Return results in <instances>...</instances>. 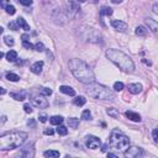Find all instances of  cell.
Here are the masks:
<instances>
[{
	"instance_id": "6da1fadb",
	"label": "cell",
	"mask_w": 158,
	"mask_h": 158,
	"mask_svg": "<svg viewBox=\"0 0 158 158\" xmlns=\"http://www.w3.org/2000/svg\"><path fill=\"white\" fill-rule=\"evenodd\" d=\"M69 68H70L72 74L79 82L84 83V84H90V83L95 82V77H94L92 68L84 61H82V59H77V58L70 59Z\"/></svg>"
},
{
	"instance_id": "7a4b0ae2",
	"label": "cell",
	"mask_w": 158,
	"mask_h": 158,
	"mask_svg": "<svg viewBox=\"0 0 158 158\" xmlns=\"http://www.w3.org/2000/svg\"><path fill=\"white\" fill-rule=\"evenodd\" d=\"M27 138V133L21 131H11L0 136V149L7 151V149H15L24 143Z\"/></svg>"
},
{
	"instance_id": "3957f363",
	"label": "cell",
	"mask_w": 158,
	"mask_h": 158,
	"mask_svg": "<svg viewBox=\"0 0 158 158\" xmlns=\"http://www.w3.org/2000/svg\"><path fill=\"white\" fill-rule=\"evenodd\" d=\"M106 57L110 59L112 63H115V64L118 66L121 70H123V72H129V73L133 72V69H135L133 61L127 54L123 53L122 51L115 50V48L108 50L106 51Z\"/></svg>"
},
{
	"instance_id": "277c9868",
	"label": "cell",
	"mask_w": 158,
	"mask_h": 158,
	"mask_svg": "<svg viewBox=\"0 0 158 158\" xmlns=\"http://www.w3.org/2000/svg\"><path fill=\"white\" fill-rule=\"evenodd\" d=\"M86 94H88L89 96H92L93 99H99V100L112 101L115 99L114 93H112L110 89L101 84H96V83H90V84H88V86H86Z\"/></svg>"
},
{
	"instance_id": "5b68a950",
	"label": "cell",
	"mask_w": 158,
	"mask_h": 158,
	"mask_svg": "<svg viewBox=\"0 0 158 158\" xmlns=\"http://www.w3.org/2000/svg\"><path fill=\"white\" fill-rule=\"evenodd\" d=\"M109 145L115 149H125L129 147L130 140L126 135H123L121 131L119 130H112L110 135V140H109Z\"/></svg>"
},
{
	"instance_id": "8992f818",
	"label": "cell",
	"mask_w": 158,
	"mask_h": 158,
	"mask_svg": "<svg viewBox=\"0 0 158 158\" xmlns=\"http://www.w3.org/2000/svg\"><path fill=\"white\" fill-rule=\"evenodd\" d=\"M85 145H86V147L90 148V149H96L101 146V141H100L99 137L88 136L86 137V141H85Z\"/></svg>"
},
{
	"instance_id": "52a82bcc",
	"label": "cell",
	"mask_w": 158,
	"mask_h": 158,
	"mask_svg": "<svg viewBox=\"0 0 158 158\" xmlns=\"http://www.w3.org/2000/svg\"><path fill=\"white\" fill-rule=\"evenodd\" d=\"M142 153H143V151L140 147H130L125 151V156L129 158H138L142 156Z\"/></svg>"
},
{
	"instance_id": "ba28073f",
	"label": "cell",
	"mask_w": 158,
	"mask_h": 158,
	"mask_svg": "<svg viewBox=\"0 0 158 158\" xmlns=\"http://www.w3.org/2000/svg\"><path fill=\"white\" fill-rule=\"evenodd\" d=\"M31 103L33 106H36V108H40V109H46L48 108V101L46 99H43V98H32V100H31Z\"/></svg>"
},
{
	"instance_id": "9c48e42d",
	"label": "cell",
	"mask_w": 158,
	"mask_h": 158,
	"mask_svg": "<svg viewBox=\"0 0 158 158\" xmlns=\"http://www.w3.org/2000/svg\"><path fill=\"white\" fill-rule=\"evenodd\" d=\"M111 26L116 30V31H120V32H126L127 31V24L121 21V20H112Z\"/></svg>"
},
{
	"instance_id": "30bf717a",
	"label": "cell",
	"mask_w": 158,
	"mask_h": 158,
	"mask_svg": "<svg viewBox=\"0 0 158 158\" xmlns=\"http://www.w3.org/2000/svg\"><path fill=\"white\" fill-rule=\"evenodd\" d=\"M79 11H80V7H79L78 3H76V1L68 3V14H69L70 17H76Z\"/></svg>"
},
{
	"instance_id": "8fae6325",
	"label": "cell",
	"mask_w": 158,
	"mask_h": 158,
	"mask_svg": "<svg viewBox=\"0 0 158 158\" xmlns=\"http://www.w3.org/2000/svg\"><path fill=\"white\" fill-rule=\"evenodd\" d=\"M21 155L24 156V157H32L33 155H35V151H33V145H27V146H25L24 148H22V151H21Z\"/></svg>"
},
{
	"instance_id": "7c38bea8",
	"label": "cell",
	"mask_w": 158,
	"mask_h": 158,
	"mask_svg": "<svg viewBox=\"0 0 158 158\" xmlns=\"http://www.w3.org/2000/svg\"><path fill=\"white\" fill-rule=\"evenodd\" d=\"M42 68H43V62L42 61H37L35 62L31 66V72L35 73V74H40L41 72H42Z\"/></svg>"
},
{
	"instance_id": "4fadbf2b",
	"label": "cell",
	"mask_w": 158,
	"mask_h": 158,
	"mask_svg": "<svg viewBox=\"0 0 158 158\" xmlns=\"http://www.w3.org/2000/svg\"><path fill=\"white\" fill-rule=\"evenodd\" d=\"M126 118L131 120V121L133 122H140L141 121V116L137 114V112H133V111H126Z\"/></svg>"
},
{
	"instance_id": "5bb4252c",
	"label": "cell",
	"mask_w": 158,
	"mask_h": 158,
	"mask_svg": "<svg viewBox=\"0 0 158 158\" xmlns=\"http://www.w3.org/2000/svg\"><path fill=\"white\" fill-rule=\"evenodd\" d=\"M129 92L131 94H138L142 92V85L138 84V83H135V84H129Z\"/></svg>"
},
{
	"instance_id": "9a60e30c",
	"label": "cell",
	"mask_w": 158,
	"mask_h": 158,
	"mask_svg": "<svg viewBox=\"0 0 158 158\" xmlns=\"http://www.w3.org/2000/svg\"><path fill=\"white\" fill-rule=\"evenodd\" d=\"M59 90H61L63 94H66V95H69V96H74V95H76L74 89L70 88V86H68V85H62L61 88H59Z\"/></svg>"
},
{
	"instance_id": "2e32d148",
	"label": "cell",
	"mask_w": 158,
	"mask_h": 158,
	"mask_svg": "<svg viewBox=\"0 0 158 158\" xmlns=\"http://www.w3.org/2000/svg\"><path fill=\"white\" fill-rule=\"evenodd\" d=\"M146 24L148 25V27L152 30V32H157L158 31V24L156 20H153V19H146Z\"/></svg>"
},
{
	"instance_id": "e0dca14e",
	"label": "cell",
	"mask_w": 158,
	"mask_h": 158,
	"mask_svg": "<svg viewBox=\"0 0 158 158\" xmlns=\"http://www.w3.org/2000/svg\"><path fill=\"white\" fill-rule=\"evenodd\" d=\"M16 24H17L19 27H22L24 30H26V31H29V30H30V26H29V24L26 22V20L24 17H19L16 20Z\"/></svg>"
},
{
	"instance_id": "ac0fdd59",
	"label": "cell",
	"mask_w": 158,
	"mask_h": 158,
	"mask_svg": "<svg viewBox=\"0 0 158 158\" xmlns=\"http://www.w3.org/2000/svg\"><path fill=\"white\" fill-rule=\"evenodd\" d=\"M6 59L9 62H15L17 59V52L16 51H13V50L9 51L6 53Z\"/></svg>"
},
{
	"instance_id": "d6986e66",
	"label": "cell",
	"mask_w": 158,
	"mask_h": 158,
	"mask_svg": "<svg viewBox=\"0 0 158 158\" xmlns=\"http://www.w3.org/2000/svg\"><path fill=\"white\" fill-rule=\"evenodd\" d=\"M10 96L15 100H19V101H22L25 100V92H20V93H10Z\"/></svg>"
},
{
	"instance_id": "ffe728a7",
	"label": "cell",
	"mask_w": 158,
	"mask_h": 158,
	"mask_svg": "<svg viewBox=\"0 0 158 158\" xmlns=\"http://www.w3.org/2000/svg\"><path fill=\"white\" fill-rule=\"evenodd\" d=\"M112 15V9L109 6H103L100 10V16H110Z\"/></svg>"
},
{
	"instance_id": "44dd1931",
	"label": "cell",
	"mask_w": 158,
	"mask_h": 158,
	"mask_svg": "<svg viewBox=\"0 0 158 158\" xmlns=\"http://www.w3.org/2000/svg\"><path fill=\"white\" fill-rule=\"evenodd\" d=\"M50 122L52 123V125H61V123L63 122V118L62 116H52V118L50 119Z\"/></svg>"
},
{
	"instance_id": "7402d4cb",
	"label": "cell",
	"mask_w": 158,
	"mask_h": 158,
	"mask_svg": "<svg viewBox=\"0 0 158 158\" xmlns=\"http://www.w3.org/2000/svg\"><path fill=\"white\" fill-rule=\"evenodd\" d=\"M73 103H74V105H77V106H83V105L86 103V99L84 96H77Z\"/></svg>"
},
{
	"instance_id": "603a6c76",
	"label": "cell",
	"mask_w": 158,
	"mask_h": 158,
	"mask_svg": "<svg viewBox=\"0 0 158 158\" xmlns=\"http://www.w3.org/2000/svg\"><path fill=\"white\" fill-rule=\"evenodd\" d=\"M148 33V31L146 30V27L143 26H137L136 27V35L137 36H146Z\"/></svg>"
},
{
	"instance_id": "cb8c5ba5",
	"label": "cell",
	"mask_w": 158,
	"mask_h": 158,
	"mask_svg": "<svg viewBox=\"0 0 158 158\" xmlns=\"http://www.w3.org/2000/svg\"><path fill=\"white\" fill-rule=\"evenodd\" d=\"M106 112H108V115H109V116H111L112 119H116V118H119V111H118V109H114V108H109Z\"/></svg>"
},
{
	"instance_id": "d4e9b609",
	"label": "cell",
	"mask_w": 158,
	"mask_h": 158,
	"mask_svg": "<svg viewBox=\"0 0 158 158\" xmlns=\"http://www.w3.org/2000/svg\"><path fill=\"white\" fill-rule=\"evenodd\" d=\"M68 125H69V127H72V129H77L79 126V119H76V118L68 119Z\"/></svg>"
},
{
	"instance_id": "484cf974",
	"label": "cell",
	"mask_w": 158,
	"mask_h": 158,
	"mask_svg": "<svg viewBox=\"0 0 158 158\" xmlns=\"http://www.w3.org/2000/svg\"><path fill=\"white\" fill-rule=\"evenodd\" d=\"M6 79L7 80H10V82H17V80H20V77L17 76V74H15V73H6Z\"/></svg>"
},
{
	"instance_id": "4316f807",
	"label": "cell",
	"mask_w": 158,
	"mask_h": 158,
	"mask_svg": "<svg viewBox=\"0 0 158 158\" xmlns=\"http://www.w3.org/2000/svg\"><path fill=\"white\" fill-rule=\"evenodd\" d=\"M57 133L61 135V136H66V135L68 133V129H67L66 126L58 125V127H57Z\"/></svg>"
},
{
	"instance_id": "83f0119b",
	"label": "cell",
	"mask_w": 158,
	"mask_h": 158,
	"mask_svg": "<svg viewBox=\"0 0 158 158\" xmlns=\"http://www.w3.org/2000/svg\"><path fill=\"white\" fill-rule=\"evenodd\" d=\"M40 94H41V95H44V96H50L52 94V89H50V88H40Z\"/></svg>"
},
{
	"instance_id": "f1b7e54d",
	"label": "cell",
	"mask_w": 158,
	"mask_h": 158,
	"mask_svg": "<svg viewBox=\"0 0 158 158\" xmlns=\"http://www.w3.org/2000/svg\"><path fill=\"white\" fill-rule=\"evenodd\" d=\"M44 157H59V152L58 151H46L43 153Z\"/></svg>"
},
{
	"instance_id": "f546056e",
	"label": "cell",
	"mask_w": 158,
	"mask_h": 158,
	"mask_svg": "<svg viewBox=\"0 0 158 158\" xmlns=\"http://www.w3.org/2000/svg\"><path fill=\"white\" fill-rule=\"evenodd\" d=\"M4 42H5L7 46H14V43H15V41L13 37H10V36H5V39H4Z\"/></svg>"
},
{
	"instance_id": "4dcf8cb0",
	"label": "cell",
	"mask_w": 158,
	"mask_h": 158,
	"mask_svg": "<svg viewBox=\"0 0 158 158\" xmlns=\"http://www.w3.org/2000/svg\"><path fill=\"white\" fill-rule=\"evenodd\" d=\"M33 48H35L37 52H43V51H44V46H43L42 42H37L35 46H33Z\"/></svg>"
},
{
	"instance_id": "1f68e13d",
	"label": "cell",
	"mask_w": 158,
	"mask_h": 158,
	"mask_svg": "<svg viewBox=\"0 0 158 158\" xmlns=\"http://www.w3.org/2000/svg\"><path fill=\"white\" fill-rule=\"evenodd\" d=\"M82 119L83 120H90V119H92V114H90V111L89 110H84V111H83Z\"/></svg>"
},
{
	"instance_id": "d6a6232c",
	"label": "cell",
	"mask_w": 158,
	"mask_h": 158,
	"mask_svg": "<svg viewBox=\"0 0 158 158\" xmlns=\"http://www.w3.org/2000/svg\"><path fill=\"white\" fill-rule=\"evenodd\" d=\"M114 89L116 90V92H121V90L123 89V83L121 82H116L114 84Z\"/></svg>"
},
{
	"instance_id": "836d02e7",
	"label": "cell",
	"mask_w": 158,
	"mask_h": 158,
	"mask_svg": "<svg viewBox=\"0 0 158 158\" xmlns=\"http://www.w3.org/2000/svg\"><path fill=\"white\" fill-rule=\"evenodd\" d=\"M5 9H6V13L10 14V15H14L16 13V9H15V6H13V5H7Z\"/></svg>"
},
{
	"instance_id": "e575fe53",
	"label": "cell",
	"mask_w": 158,
	"mask_h": 158,
	"mask_svg": "<svg viewBox=\"0 0 158 158\" xmlns=\"http://www.w3.org/2000/svg\"><path fill=\"white\" fill-rule=\"evenodd\" d=\"M22 46H24L26 50H32V48H33L31 42H29V41H22Z\"/></svg>"
},
{
	"instance_id": "d590c367",
	"label": "cell",
	"mask_w": 158,
	"mask_h": 158,
	"mask_svg": "<svg viewBox=\"0 0 158 158\" xmlns=\"http://www.w3.org/2000/svg\"><path fill=\"white\" fill-rule=\"evenodd\" d=\"M24 110H25V112H27V114H31V112H32V106L30 104H25L24 105Z\"/></svg>"
},
{
	"instance_id": "8d00e7d4",
	"label": "cell",
	"mask_w": 158,
	"mask_h": 158,
	"mask_svg": "<svg viewBox=\"0 0 158 158\" xmlns=\"http://www.w3.org/2000/svg\"><path fill=\"white\" fill-rule=\"evenodd\" d=\"M19 3L22 4V5H25V6H29L32 4V0H19Z\"/></svg>"
},
{
	"instance_id": "74e56055",
	"label": "cell",
	"mask_w": 158,
	"mask_h": 158,
	"mask_svg": "<svg viewBox=\"0 0 158 158\" xmlns=\"http://www.w3.org/2000/svg\"><path fill=\"white\" fill-rule=\"evenodd\" d=\"M9 27H10L11 30H14V31H16V30L19 29V26H17V24H16V21H15V22H10V24H9Z\"/></svg>"
},
{
	"instance_id": "f35d334b",
	"label": "cell",
	"mask_w": 158,
	"mask_h": 158,
	"mask_svg": "<svg viewBox=\"0 0 158 158\" xmlns=\"http://www.w3.org/2000/svg\"><path fill=\"white\" fill-rule=\"evenodd\" d=\"M9 5V0H0V7H6Z\"/></svg>"
},
{
	"instance_id": "ab89813d",
	"label": "cell",
	"mask_w": 158,
	"mask_h": 158,
	"mask_svg": "<svg viewBox=\"0 0 158 158\" xmlns=\"http://www.w3.org/2000/svg\"><path fill=\"white\" fill-rule=\"evenodd\" d=\"M152 135H153V140H155V142H157V141H158V130H157V129L153 130Z\"/></svg>"
},
{
	"instance_id": "60d3db41",
	"label": "cell",
	"mask_w": 158,
	"mask_h": 158,
	"mask_svg": "<svg viewBox=\"0 0 158 158\" xmlns=\"http://www.w3.org/2000/svg\"><path fill=\"white\" fill-rule=\"evenodd\" d=\"M39 119H40V121H41V122H46V121H47V116L44 115V114L40 115V118H39Z\"/></svg>"
},
{
	"instance_id": "b9f144b4",
	"label": "cell",
	"mask_w": 158,
	"mask_h": 158,
	"mask_svg": "<svg viewBox=\"0 0 158 158\" xmlns=\"http://www.w3.org/2000/svg\"><path fill=\"white\" fill-rule=\"evenodd\" d=\"M44 135H50V136H52V135H53V130H52V129H46V130H44Z\"/></svg>"
},
{
	"instance_id": "7bdbcfd3",
	"label": "cell",
	"mask_w": 158,
	"mask_h": 158,
	"mask_svg": "<svg viewBox=\"0 0 158 158\" xmlns=\"http://www.w3.org/2000/svg\"><path fill=\"white\" fill-rule=\"evenodd\" d=\"M5 93H6V89H4V88H1V86H0V95H4Z\"/></svg>"
},
{
	"instance_id": "ee69618b",
	"label": "cell",
	"mask_w": 158,
	"mask_h": 158,
	"mask_svg": "<svg viewBox=\"0 0 158 158\" xmlns=\"http://www.w3.org/2000/svg\"><path fill=\"white\" fill-rule=\"evenodd\" d=\"M21 39H22V41H27L29 40V35H22Z\"/></svg>"
},
{
	"instance_id": "f6af8a7d",
	"label": "cell",
	"mask_w": 158,
	"mask_h": 158,
	"mask_svg": "<svg viewBox=\"0 0 158 158\" xmlns=\"http://www.w3.org/2000/svg\"><path fill=\"white\" fill-rule=\"evenodd\" d=\"M111 1L114 3V4H120V3H122L123 0H111Z\"/></svg>"
},
{
	"instance_id": "bcb514c9",
	"label": "cell",
	"mask_w": 158,
	"mask_h": 158,
	"mask_svg": "<svg viewBox=\"0 0 158 158\" xmlns=\"http://www.w3.org/2000/svg\"><path fill=\"white\" fill-rule=\"evenodd\" d=\"M153 13H155V14L158 13V11H157V4H155V5H153Z\"/></svg>"
},
{
	"instance_id": "7dc6e473",
	"label": "cell",
	"mask_w": 158,
	"mask_h": 158,
	"mask_svg": "<svg viewBox=\"0 0 158 158\" xmlns=\"http://www.w3.org/2000/svg\"><path fill=\"white\" fill-rule=\"evenodd\" d=\"M108 157H114V158H116L118 156H116V155H114V153H108Z\"/></svg>"
},
{
	"instance_id": "c3c4849f",
	"label": "cell",
	"mask_w": 158,
	"mask_h": 158,
	"mask_svg": "<svg viewBox=\"0 0 158 158\" xmlns=\"http://www.w3.org/2000/svg\"><path fill=\"white\" fill-rule=\"evenodd\" d=\"M143 63H146V64H148V66H151V64H152L151 62H149V61H146V59H143Z\"/></svg>"
},
{
	"instance_id": "681fc988",
	"label": "cell",
	"mask_w": 158,
	"mask_h": 158,
	"mask_svg": "<svg viewBox=\"0 0 158 158\" xmlns=\"http://www.w3.org/2000/svg\"><path fill=\"white\" fill-rule=\"evenodd\" d=\"M106 149H108V145H105L104 147H103V151H104V152H106Z\"/></svg>"
},
{
	"instance_id": "f907efd6",
	"label": "cell",
	"mask_w": 158,
	"mask_h": 158,
	"mask_svg": "<svg viewBox=\"0 0 158 158\" xmlns=\"http://www.w3.org/2000/svg\"><path fill=\"white\" fill-rule=\"evenodd\" d=\"M3 32H4V29L1 27V26H0V35H1V33H3Z\"/></svg>"
},
{
	"instance_id": "816d5d0a",
	"label": "cell",
	"mask_w": 158,
	"mask_h": 158,
	"mask_svg": "<svg viewBox=\"0 0 158 158\" xmlns=\"http://www.w3.org/2000/svg\"><path fill=\"white\" fill-rule=\"evenodd\" d=\"M3 57H4V53H3V52H1V51H0V59H1Z\"/></svg>"
},
{
	"instance_id": "f5cc1de1",
	"label": "cell",
	"mask_w": 158,
	"mask_h": 158,
	"mask_svg": "<svg viewBox=\"0 0 158 158\" xmlns=\"http://www.w3.org/2000/svg\"><path fill=\"white\" fill-rule=\"evenodd\" d=\"M85 0H78V3H84Z\"/></svg>"
},
{
	"instance_id": "db71d44e",
	"label": "cell",
	"mask_w": 158,
	"mask_h": 158,
	"mask_svg": "<svg viewBox=\"0 0 158 158\" xmlns=\"http://www.w3.org/2000/svg\"><path fill=\"white\" fill-rule=\"evenodd\" d=\"M94 1H95V3H98V1H99V0H94Z\"/></svg>"
}]
</instances>
